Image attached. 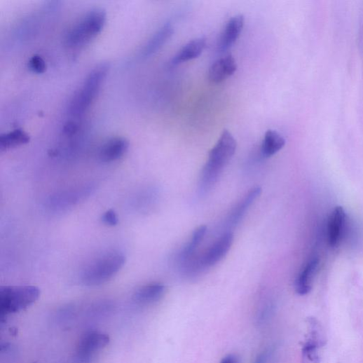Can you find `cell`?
Instances as JSON below:
<instances>
[{"label": "cell", "instance_id": "cell-1", "mask_svg": "<svg viewBox=\"0 0 363 363\" xmlns=\"http://www.w3.org/2000/svg\"><path fill=\"white\" fill-rule=\"evenodd\" d=\"M236 146V141L231 133L224 130L210 151L208 160L202 170L199 184L201 196L208 193L217 184L224 168L234 156Z\"/></svg>", "mask_w": 363, "mask_h": 363}, {"label": "cell", "instance_id": "cell-2", "mask_svg": "<svg viewBox=\"0 0 363 363\" xmlns=\"http://www.w3.org/2000/svg\"><path fill=\"white\" fill-rule=\"evenodd\" d=\"M126 262L125 256L111 251L100 255L83 269L81 280L88 287L102 285L111 280L122 269Z\"/></svg>", "mask_w": 363, "mask_h": 363}, {"label": "cell", "instance_id": "cell-3", "mask_svg": "<svg viewBox=\"0 0 363 363\" xmlns=\"http://www.w3.org/2000/svg\"><path fill=\"white\" fill-rule=\"evenodd\" d=\"M40 289L31 285L4 286L0 288V315L6 316L25 310L39 298Z\"/></svg>", "mask_w": 363, "mask_h": 363}, {"label": "cell", "instance_id": "cell-4", "mask_svg": "<svg viewBox=\"0 0 363 363\" xmlns=\"http://www.w3.org/2000/svg\"><path fill=\"white\" fill-rule=\"evenodd\" d=\"M109 70V64L104 63L97 66L89 74L70 103L69 113L71 115L81 116L90 107L98 95Z\"/></svg>", "mask_w": 363, "mask_h": 363}, {"label": "cell", "instance_id": "cell-5", "mask_svg": "<svg viewBox=\"0 0 363 363\" xmlns=\"http://www.w3.org/2000/svg\"><path fill=\"white\" fill-rule=\"evenodd\" d=\"M107 15L102 9L88 13L67 35L66 42L72 48H78L90 42L104 28Z\"/></svg>", "mask_w": 363, "mask_h": 363}, {"label": "cell", "instance_id": "cell-6", "mask_svg": "<svg viewBox=\"0 0 363 363\" xmlns=\"http://www.w3.org/2000/svg\"><path fill=\"white\" fill-rule=\"evenodd\" d=\"M108 335L100 331L86 333L80 340L76 352L77 363H91L97 352L109 343Z\"/></svg>", "mask_w": 363, "mask_h": 363}, {"label": "cell", "instance_id": "cell-7", "mask_svg": "<svg viewBox=\"0 0 363 363\" xmlns=\"http://www.w3.org/2000/svg\"><path fill=\"white\" fill-rule=\"evenodd\" d=\"M233 241V233L226 231L204 253L199 254L198 263L202 273L224 259L230 250Z\"/></svg>", "mask_w": 363, "mask_h": 363}, {"label": "cell", "instance_id": "cell-8", "mask_svg": "<svg viewBox=\"0 0 363 363\" xmlns=\"http://www.w3.org/2000/svg\"><path fill=\"white\" fill-rule=\"evenodd\" d=\"M309 335L301 350L302 363H320V349L324 345L322 327L315 318L309 320Z\"/></svg>", "mask_w": 363, "mask_h": 363}, {"label": "cell", "instance_id": "cell-9", "mask_svg": "<svg viewBox=\"0 0 363 363\" xmlns=\"http://www.w3.org/2000/svg\"><path fill=\"white\" fill-rule=\"evenodd\" d=\"M346 213L343 207L337 206L332 211L327 226L328 243L331 248L341 244L346 225Z\"/></svg>", "mask_w": 363, "mask_h": 363}, {"label": "cell", "instance_id": "cell-10", "mask_svg": "<svg viewBox=\"0 0 363 363\" xmlns=\"http://www.w3.org/2000/svg\"><path fill=\"white\" fill-rule=\"evenodd\" d=\"M245 22V17L241 15L234 16L228 20L218 41L219 52L228 50L235 43L244 29Z\"/></svg>", "mask_w": 363, "mask_h": 363}, {"label": "cell", "instance_id": "cell-11", "mask_svg": "<svg viewBox=\"0 0 363 363\" xmlns=\"http://www.w3.org/2000/svg\"><path fill=\"white\" fill-rule=\"evenodd\" d=\"M206 45V39L203 37L189 41L174 55L170 60V66L175 67L198 57L205 49Z\"/></svg>", "mask_w": 363, "mask_h": 363}, {"label": "cell", "instance_id": "cell-12", "mask_svg": "<svg viewBox=\"0 0 363 363\" xmlns=\"http://www.w3.org/2000/svg\"><path fill=\"white\" fill-rule=\"evenodd\" d=\"M165 290V286L161 283L148 284L135 291L133 299L140 306H153L163 297Z\"/></svg>", "mask_w": 363, "mask_h": 363}, {"label": "cell", "instance_id": "cell-13", "mask_svg": "<svg viewBox=\"0 0 363 363\" xmlns=\"http://www.w3.org/2000/svg\"><path fill=\"white\" fill-rule=\"evenodd\" d=\"M262 189L259 187L253 189L231 210L226 220V227L233 228L242 219L255 201L260 197Z\"/></svg>", "mask_w": 363, "mask_h": 363}, {"label": "cell", "instance_id": "cell-14", "mask_svg": "<svg viewBox=\"0 0 363 363\" xmlns=\"http://www.w3.org/2000/svg\"><path fill=\"white\" fill-rule=\"evenodd\" d=\"M236 70L235 60L231 54H228L212 65L209 71V79L212 83H220L233 75Z\"/></svg>", "mask_w": 363, "mask_h": 363}, {"label": "cell", "instance_id": "cell-15", "mask_svg": "<svg viewBox=\"0 0 363 363\" xmlns=\"http://www.w3.org/2000/svg\"><path fill=\"white\" fill-rule=\"evenodd\" d=\"M129 142L123 137L108 140L100 149L99 158L104 163L116 161L123 157L129 149Z\"/></svg>", "mask_w": 363, "mask_h": 363}, {"label": "cell", "instance_id": "cell-16", "mask_svg": "<svg viewBox=\"0 0 363 363\" xmlns=\"http://www.w3.org/2000/svg\"><path fill=\"white\" fill-rule=\"evenodd\" d=\"M206 233V226H200L195 230L189 243L178 253L175 258L177 268L184 265L196 257L198 254V250L205 237Z\"/></svg>", "mask_w": 363, "mask_h": 363}, {"label": "cell", "instance_id": "cell-17", "mask_svg": "<svg viewBox=\"0 0 363 363\" xmlns=\"http://www.w3.org/2000/svg\"><path fill=\"white\" fill-rule=\"evenodd\" d=\"M319 265L320 259L313 258L302 269L295 281V290L298 294L304 296L311 292Z\"/></svg>", "mask_w": 363, "mask_h": 363}, {"label": "cell", "instance_id": "cell-18", "mask_svg": "<svg viewBox=\"0 0 363 363\" xmlns=\"http://www.w3.org/2000/svg\"><path fill=\"white\" fill-rule=\"evenodd\" d=\"M174 27L167 22L161 27L145 45L142 55L149 57L157 53L172 36Z\"/></svg>", "mask_w": 363, "mask_h": 363}, {"label": "cell", "instance_id": "cell-19", "mask_svg": "<svg viewBox=\"0 0 363 363\" xmlns=\"http://www.w3.org/2000/svg\"><path fill=\"white\" fill-rule=\"evenodd\" d=\"M285 138L275 130H268L265 135L262 146L261 154L264 158H270L285 146Z\"/></svg>", "mask_w": 363, "mask_h": 363}, {"label": "cell", "instance_id": "cell-20", "mask_svg": "<svg viewBox=\"0 0 363 363\" xmlns=\"http://www.w3.org/2000/svg\"><path fill=\"white\" fill-rule=\"evenodd\" d=\"M30 137L24 130L18 129L0 137V151L14 149L29 142Z\"/></svg>", "mask_w": 363, "mask_h": 363}, {"label": "cell", "instance_id": "cell-21", "mask_svg": "<svg viewBox=\"0 0 363 363\" xmlns=\"http://www.w3.org/2000/svg\"><path fill=\"white\" fill-rule=\"evenodd\" d=\"M275 311V306L271 301H265L259 307L256 316V323L259 326L266 324L272 318Z\"/></svg>", "mask_w": 363, "mask_h": 363}, {"label": "cell", "instance_id": "cell-22", "mask_svg": "<svg viewBox=\"0 0 363 363\" xmlns=\"http://www.w3.org/2000/svg\"><path fill=\"white\" fill-rule=\"evenodd\" d=\"M29 70L37 74H43L46 70L45 60L40 55H34L29 62Z\"/></svg>", "mask_w": 363, "mask_h": 363}, {"label": "cell", "instance_id": "cell-23", "mask_svg": "<svg viewBox=\"0 0 363 363\" xmlns=\"http://www.w3.org/2000/svg\"><path fill=\"white\" fill-rule=\"evenodd\" d=\"M102 221L107 226H115L118 223V218L114 210H109L102 215Z\"/></svg>", "mask_w": 363, "mask_h": 363}, {"label": "cell", "instance_id": "cell-24", "mask_svg": "<svg viewBox=\"0 0 363 363\" xmlns=\"http://www.w3.org/2000/svg\"><path fill=\"white\" fill-rule=\"evenodd\" d=\"M272 353L273 350L270 348L264 350L257 355L254 363H269Z\"/></svg>", "mask_w": 363, "mask_h": 363}, {"label": "cell", "instance_id": "cell-25", "mask_svg": "<svg viewBox=\"0 0 363 363\" xmlns=\"http://www.w3.org/2000/svg\"><path fill=\"white\" fill-rule=\"evenodd\" d=\"M220 363H238V361L235 356L229 355L224 357Z\"/></svg>", "mask_w": 363, "mask_h": 363}]
</instances>
